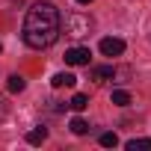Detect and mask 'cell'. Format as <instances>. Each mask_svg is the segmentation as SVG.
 I'll use <instances>...</instances> for the list:
<instances>
[{"mask_svg":"<svg viewBox=\"0 0 151 151\" xmlns=\"http://www.w3.org/2000/svg\"><path fill=\"white\" fill-rule=\"evenodd\" d=\"M0 50H3V45H0Z\"/></svg>","mask_w":151,"mask_h":151,"instance_id":"16","label":"cell"},{"mask_svg":"<svg viewBox=\"0 0 151 151\" xmlns=\"http://www.w3.org/2000/svg\"><path fill=\"white\" fill-rule=\"evenodd\" d=\"M98 142H101L104 148H116V145H119V136H116V133H101Z\"/></svg>","mask_w":151,"mask_h":151,"instance_id":"13","label":"cell"},{"mask_svg":"<svg viewBox=\"0 0 151 151\" xmlns=\"http://www.w3.org/2000/svg\"><path fill=\"white\" fill-rule=\"evenodd\" d=\"M89 47H68L65 50V62L68 65H89Z\"/></svg>","mask_w":151,"mask_h":151,"instance_id":"4","label":"cell"},{"mask_svg":"<svg viewBox=\"0 0 151 151\" xmlns=\"http://www.w3.org/2000/svg\"><path fill=\"white\" fill-rule=\"evenodd\" d=\"M6 86H9V92H24V86H27V80L21 77V74H12V77L6 80Z\"/></svg>","mask_w":151,"mask_h":151,"instance_id":"8","label":"cell"},{"mask_svg":"<svg viewBox=\"0 0 151 151\" xmlns=\"http://www.w3.org/2000/svg\"><path fill=\"white\" fill-rule=\"evenodd\" d=\"M71 133H77V136H83V133H89V124L83 122V119H71Z\"/></svg>","mask_w":151,"mask_h":151,"instance_id":"9","label":"cell"},{"mask_svg":"<svg viewBox=\"0 0 151 151\" xmlns=\"http://www.w3.org/2000/svg\"><path fill=\"white\" fill-rule=\"evenodd\" d=\"M59 33H62L59 9H56L53 3H47V0H39V3H33L30 12H27V18H24V33H21L24 42H27L30 47L42 50V47L56 45Z\"/></svg>","mask_w":151,"mask_h":151,"instance_id":"1","label":"cell"},{"mask_svg":"<svg viewBox=\"0 0 151 151\" xmlns=\"http://www.w3.org/2000/svg\"><path fill=\"white\" fill-rule=\"evenodd\" d=\"M77 3H92V0H77Z\"/></svg>","mask_w":151,"mask_h":151,"instance_id":"15","label":"cell"},{"mask_svg":"<svg viewBox=\"0 0 151 151\" xmlns=\"http://www.w3.org/2000/svg\"><path fill=\"white\" fill-rule=\"evenodd\" d=\"M45 139H47V127H33V130L27 133V142H30V145H42Z\"/></svg>","mask_w":151,"mask_h":151,"instance_id":"7","label":"cell"},{"mask_svg":"<svg viewBox=\"0 0 151 151\" xmlns=\"http://www.w3.org/2000/svg\"><path fill=\"white\" fill-rule=\"evenodd\" d=\"M92 27H95V21H92L89 15H83V12H68V15H65V33L74 36V39L89 36Z\"/></svg>","mask_w":151,"mask_h":151,"instance_id":"2","label":"cell"},{"mask_svg":"<svg viewBox=\"0 0 151 151\" xmlns=\"http://www.w3.org/2000/svg\"><path fill=\"white\" fill-rule=\"evenodd\" d=\"M101 53L104 56H122L124 53V42L116 39V36H107V39H101Z\"/></svg>","mask_w":151,"mask_h":151,"instance_id":"3","label":"cell"},{"mask_svg":"<svg viewBox=\"0 0 151 151\" xmlns=\"http://www.w3.org/2000/svg\"><path fill=\"white\" fill-rule=\"evenodd\" d=\"M113 104H116V107H127V104H130V95H127L124 89H116V92H113Z\"/></svg>","mask_w":151,"mask_h":151,"instance_id":"10","label":"cell"},{"mask_svg":"<svg viewBox=\"0 0 151 151\" xmlns=\"http://www.w3.org/2000/svg\"><path fill=\"white\" fill-rule=\"evenodd\" d=\"M9 116V104H6V98H0V122H3Z\"/></svg>","mask_w":151,"mask_h":151,"instance_id":"14","label":"cell"},{"mask_svg":"<svg viewBox=\"0 0 151 151\" xmlns=\"http://www.w3.org/2000/svg\"><path fill=\"white\" fill-rule=\"evenodd\" d=\"M92 77H95L98 83L113 80V77H116V65H98V68H92Z\"/></svg>","mask_w":151,"mask_h":151,"instance_id":"6","label":"cell"},{"mask_svg":"<svg viewBox=\"0 0 151 151\" xmlns=\"http://www.w3.org/2000/svg\"><path fill=\"white\" fill-rule=\"evenodd\" d=\"M50 83H53V89H62V86L71 89L74 83H77V77H74L71 71H59V74H53V80H50Z\"/></svg>","mask_w":151,"mask_h":151,"instance_id":"5","label":"cell"},{"mask_svg":"<svg viewBox=\"0 0 151 151\" xmlns=\"http://www.w3.org/2000/svg\"><path fill=\"white\" fill-rule=\"evenodd\" d=\"M124 148L127 151H145V148H151V139H130Z\"/></svg>","mask_w":151,"mask_h":151,"instance_id":"11","label":"cell"},{"mask_svg":"<svg viewBox=\"0 0 151 151\" xmlns=\"http://www.w3.org/2000/svg\"><path fill=\"white\" fill-rule=\"evenodd\" d=\"M68 107H71V110H86V107H89V98H86V95H74Z\"/></svg>","mask_w":151,"mask_h":151,"instance_id":"12","label":"cell"}]
</instances>
